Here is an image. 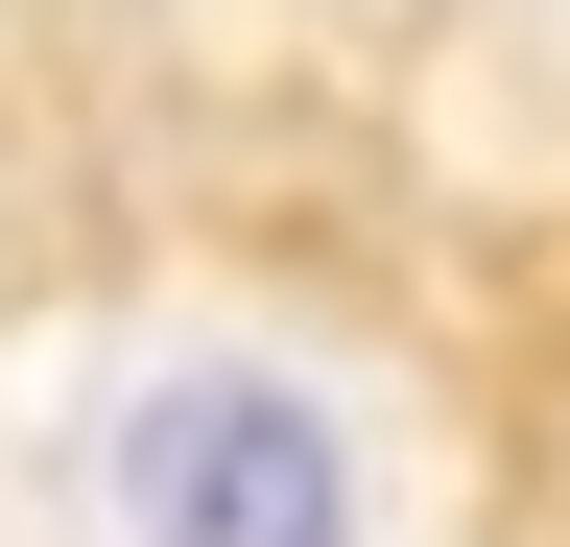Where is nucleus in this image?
<instances>
[{
	"mask_svg": "<svg viewBox=\"0 0 570 547\" xmlns=\"http://www.w3.org/2000/svg\"><path fill=\"white\" fill-rule=\"evenodd\" d=\"M96 547H381V429L309 333H142L96 381Z\"/></svg>",
	"mask_w": 570,
	"mask_h": 547,
	"instance_id": "obj_1",
	"label": "nucleus"
}]
</instances>
